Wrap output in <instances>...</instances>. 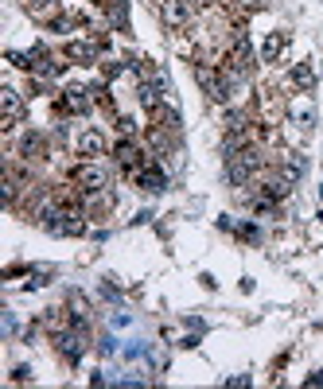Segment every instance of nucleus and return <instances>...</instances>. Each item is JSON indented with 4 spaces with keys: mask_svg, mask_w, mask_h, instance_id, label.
Segmentation results:
<instances>
[{
    "mask_svg": "<svg viewBox=\"0 0 323 389\" xmlns=\"http://www.w3.org/2000/svg\"><path fill=\"white\" fill-rule=\"evenodd\" d=\"M101 51V39H71V43L63 47L66 59H74V63H94Z\"/></svg>",
    "mask_w": 323,
    "mask_h": 389,
    "instance_id": "39448f33",
    "label": "nucleus"
},
{
    "mask_svg": "<svg viewBox=\"0 0 323 389\" xmlns=\"http://www.w3.org/2000/svg\"><path fill=\"white\" fill-rule=\"evenodd\" d=\"M4 129H16L20 125V117H24V101H20V94L12 90V86H4Z\"/></svg>",
    "mask_w": 323,
    "mask_h": 389,
    "instance_id": "0eeeda50",
    "label": "nucleus"
},
{
    "mask_svg": "<svg viewBox=\"0 0 323 389\" xmlns=\"http://www.w3.org/2000/svg\"><path fill=\"white\" fill-rule=\"evenodd\" d=\"M195 4L191 0H164V20H168L171 27H183V24H191L195 20Z\"/></svg>",
    "mask_w": 323,
    "mask_h": 389,
    "instance_id": "423d86ee",
    "label": "nucleus"
},
{
    "mask_svg": "<svg viewBox=\"0 0 323 389\" xmlns=\"http://www.w3.org/2000/svg\"><path fill=\"white\" fill-rule=\"evenodd\" d=\"M113 156H117V163H121L129 175H133L136 168H144V163H148V160H144V152L133 145V140H117V145H113Z\"/></svg>",
    "mask_w": 323,
    "mask_h": 389,
    "instance_id": "20e7f679",
    "label": "nucleus"
},
{
    "mask_svg": "<svg viewBox=\"0 0 323 389\" xmlns=\"http://www.w3.org/2000/svg\"><path fill=\"white\" fill-rule=\"evenodd\" d=\"M90 101L94 98H86V90H82V86H71V90L63 94V109H66V113H86V109H90Z\"/></svg>",
    "mask_w": 323,
    "mask_h": 389,
    "instance_id": "1a4fd4ad",
    "label": "nucleus"
},
{
    "mask_svg": "<svg viewBox=\"0 0 323 389\" xmlns=\"http://www.w3.org/2000/svg\"><path fill=\"white\" fill-rule=\"evenodd\" d=\"M27 4H31V8H36V12H51L55 4H59V0H27Z\"/></svg>",
    "mask_w": 323,
    "mask_h": 389,
    "instance_id": "ddd939ff",
    "label": "nucleus"
},
{
    "mask_svg": "<svg viewBox=\"0 0 323 389\" xmlns=\"http://www.w3.org/2000/svg\"><path fill=\"white\" fill-rule=\"evenodd\" d=\"M292 86H300V90H312V86H315V71H312V66H308V63H300L296 66V71H292Z\"/></svg>",
    "mask_w": 323,
    "mask_h": 389,
    "instance_id": "9d476101",
    "label": "nucleus"
},
{
    "mask_svg": "<svg viewBox=\"0 0 323 389\" xmlns=\"http://www.w3.org/2000/svg\"><path fill=\"white\" fill-rule=\"evenodd\" d=\"M280 51H285V36H280V31H273V36L265 39V51H261V54H265V63H277Z\"/></svg>",
    "mask_w": 323,
    "mask_h": 389,
    "instance_id": "f8f14e48",
    "label": "nucleus"
},
{
    "mask_svg": "<svg viewBox=\"0 0 323 389\" xmlns=\"http://www.w3.org/2000/svg\"><path fill=\"white\" fill-rule=\"evenodd\" d=\"M129 179H133L136 187H144V191H164V187H168V175H164L152 160L144 163V168H136V172L129 175Z\"/></svg>",
    "mask_w": 323,
    "mask_h": 389,
    "instance_id": "7ed1b4c3",
    "label": "nucleus"
},
{
    "mask_svg": "<svg viewBox=\"0 0 323 389\" xmlns=\"http://www.w3.org/2000/svg\"><path fill=\"white\" fill-rule=\"evenodd\" d=\"M288 117L296 121V125H308V121H312V105H308V98L292 101V105H288Z\"/></svg>",
    "mask_w": 323,
    "mask_h": 389,
    "instance_id": "9b49d317",
    "label": "nucleus"
},
{
    "mask_svg": "<svg viewBox=\"0 0 323 389\" xmlns=\"http://www.w3.org/2000/svg\"><path fill=\"white\" fill-rule=\"evenodd\" d=\"M74 148H78V156L94 160V156H101V152H106V136H101L98 129H86V133L78 136V145H74Z\"/></svg>",
    "mask_w": 323,
    "mask_h": 389,
    "instance_id": "6e6552de",
    "label": "nucleus"
},
{
    "mask_svg": "<svg viewBox=\"0 0 323 389\" xmlns=\"http://www.w3.org/2000/svg\"><path fill=\"white\" fill-rule=\"evenodd\" d=\"M257 168H261V156L253 152V148H242V152L230 156V168H226V172H230L234 183H250V175L257 172Z\"/></svg>",
    "mask_w": 323,
    "mask_h": 389,
    "instance_id": "f03ea898",
    "label": "nucleus"
},
{
    "mask_svg": "<svg viewBox=\"0 0 323 389\" xmlns=\"http://www.w3.org/2000/svg\"><path fill=\"white\" fill-rule=\"evenodd\" d=\"M71 179H74V187H78L82 195H98V191H106L109 175H106V168H101V163L86 160V163H78V168L71 172Z\"/></svg>",
    "mask_w": 323,
    "mask_h": 389,
    "instance_id": "f257e3e1",
    "label": "nucleus"
}]
</instances>
